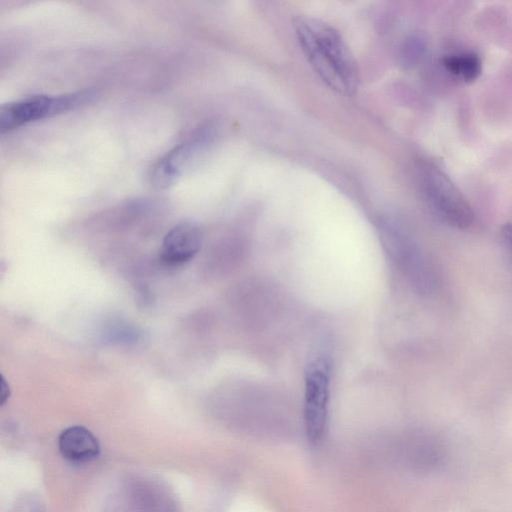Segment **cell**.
Masks as SVG:
<instances>
[{
    "label": "cell",
    "instance_id": "cell-9",
    "mask_svg": "<svg viewBox=\"0 0 512 512\" xmlns=\"http://www.w3.org/2000/svg\"><path fill=\"white\" fill-rule=\"evenodd\" d=\"M442 64L450 74L465 82L477 79L481 72V61L473 53L447 55Z\"/></svg>",
    "mask_w": 512,
    "mask_h": 512
},
{
    "label": "cell",
    "instance_id": "cell-10",
    "mask_svg": "<svg viewBox=\"0 0 512 512\" xmlns=\"http://www.w3.org/2000/svg\"><path fill=\"white\" fill-rule=\"evenodd\" d=\"M501 237L507 246L508 250L512 253V222L505 223L500 230Z\"/></svg>",
    "mask_w": 512,
    "mask_h": 512
},
{
    "label": "cell",
    "instance_id": "cell-6",
    "mask_svg": "<svg viewBox=\"0 0 512 512\" xmlns=\"http://www.w3.org/2000/svg\"><path fill=\"white\" fill-rule=\"evenodd\" d=\"M201 244L200 228L193 222H181L165 235L160 247L159 258L166 266H182L195 257Z\"/></svg>",
    "mask_w": 512,
    "mask_h": 512
},
{
    "label": "cell",
    "instance_id": "cell-3",
    "mask_svg": "<svg viewBox=\"0 0 512 512\" xmlns=\"http://www.w3.org/2000/svg\"><path fill=\"white\" fill-rule=\"evenodd\" d=\"M94 98V91L84 90L63 95H34L8 103L0 109V131L3 134L30 122L61 114Z\"/></svg>",
    "mask_w": 512,
    "mask_h": 512
},
{
    "label": "cell",
    "instance_id": "cell-1",
    "mask_svg": "<svg viewBox=\"0 0 512 512\" xmlns=\"http://www.w3.org/2000/svg\"><path fill=\"white\" fill-rule=\"evenodd\" d=\"M294 27L298 43L320 79L339 94L353 95L359 71L341 34L330 24L308 16L298 17Z\"/></svg>",
    "mask_w": 512,
    "mask_h": 512
},
{
    "label": "cell",
    "instance_id": "cell-7",
    "mask_svg": "<svg viewBox=\"0 0 512 512\" xmlns=\"http://www.w3.org/2000/svg\"><path fill=\"white\" fill-rule=\"evenodd\" d=\"M202 141V138L185 141L162 156L152 168V185L158 189L173 185L188 167Z\"/></svg>",
    "mask_w": 512,
    "mask_h": 512
},
{
    "label": "cell",
    "instance_id": "cell-2",
    "mask_svg": "<svg viewBox=\"0 0 512 512\" xmlns=\"http://www.w3.org/2000/svg\"><path fill=\"white\" fill-rule=\"evenodd\" d=\"M420 182L428 205L442 221L458 229L473 223L470 203L441 169L431 163L422 164Z\"/></svg>",
    "mask_w": 512,
    "mask_h": 512
},
{
    "label": "cell",
    "instance_id": "cell-8",
    "mask_svg": "<svg viewBox=\"0 0 512 512\" xmlns=\"http://www.w3.org/2000/svg\"><path fill=\"white\" fill-rule=\"evenodd\" d=\"M61 455L71 463L85 464L98 457L100 445L87 428L75 425L64 429L58 438Z\"/></svg>",
    "mask_w": 512,
    "mask_h": 512
},
{
    "label": "cell",
    "instance_id": "cell-11",
    "mask_svg": "<svg viewBox=\"0 0 512 512\" xmlns=\"http://www.w3.org/2000/svg\"><path fill=\"white\" fill-rule=\"evenodd\" d=\"M8 397H9V387L6 384L5 379L2 377V383H1V403L4 404Z\"/></svg>",
    "mask_w": 512,
    "mask_h": 512
},
{
    "label": "cell",
    "instance_id": "cell-5",
    "mask_svg": "<svg viewBox=\"0 0 512 512\" xmlns=\"http://www.w3.org/2000/svg\"><path fill=\"white\" fill-rule=\"evenodd\" d=\"M331 385V362L319 356L311 360L304 377V419L309 439L319 441L325 431Z\"/></svg>",
    "mask_w": 512,
    "mask_h": 512
},
{
    "label": "cell",
    "instance_id": "cell-4",
    "mask_svg": "<svg viewBox=\"0 0 512 512\" xmlns=\"http://www.w3.org/2000/svg\"><path fill=\"white\" fill-rule=\"evenodd\" d=\"M380 229L386 251L407 280L419 291L430 290L435 275L421 248L397 226L384 224Z\"/></svg>",
    "mask_w": 512,
    "mask_h": 512
}]
</instances>
